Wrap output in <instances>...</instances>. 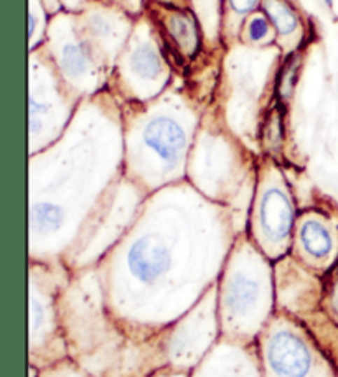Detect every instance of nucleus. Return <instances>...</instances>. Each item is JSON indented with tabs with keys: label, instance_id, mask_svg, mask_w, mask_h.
<instances>
[{
	"label": "nucleus",
	"instance_id": "20e7f679",
	"mask_svg": "<svg viewBox=\"0 0 338 377\" xmlns=\"http://www.w3.org/2000/svg\"><path fill=\"white\" fill-rule=\"evenodd\" d=\"M261 226L272 241L286 239L293 227L294 211L289 198L279 190H269L261 201Z\"/></svg>",
	"mask_w": 338,
	"mask_h": 377
},
{
	"label": "nucleus",
	"instance_id": "dca6fc26",
	"mask_svg": "<svg viewBox=\"0 0 338 377\" xmlns=\"http://www.w3.org/2000/svg\"><path fill=\"white\" fill-rule=\"evenodd\" d=\"M34 29H35V17L30 15V35L34 34Z\"/></svg>",
	"mask_w": 338,
	"mask_h": 377
},
{
	"label": "nucleus",
	"instance_id": "f8f14e48",
	"mask_svg": "<svg viewBox=\"0 0 338 377\" xmlns=\"http://www.w3.org/2000/svg\"><path fill=\"white\" fill-rule=\"evenodd\" d=\"M266 34H267L266 18H261V17L253 18L251 23H249V36H251L254 41H258V40L264 38Z\"/></svg>",
	"mask_w": 338,
	"mask_h": 377
},
{
	"label": "nucleus",
	"instance_id": "39448f33",
	"mask_svg": "<svg viewBox=\"0 0 338 377\" xmlns=\"http://www.w3.org/2000/svg\"><path fill=\"white\" fill-rule=\"evenodd\" d=\"M167 34L183 53L193 55L198 48V30L193 18L182 10H172L164 20Z\"/></svg>",
	"mask_w": 338,
	"mask_h": 377
},
{
	"label": "nucleus",
	"instance_id": "6e6552de",
	"mask_svg": "<svg viewBox=\"0 0 338 377\" xmlns=\"http://www.w3.org/2000/svg\"><path fill=\"white\" fill-rule=\"evenodd\" d=\"M132 71L143 79H155L160 73V58L149 45H142L131 55Z\"/></svg>",
	"mask_w": 338,
	"mask_h": 377
},
{
	"label": "nucleus",
	"instance_id": "423d86ee",
	"mask_svg": "<svg viewBox=\"0 0 338 377\" xmlns=\"http://www.w3.org/2000/svg\"><path fill=\"white\" fill-rule=\"evenodd\" d=\"M300 241L304 249L316 259H323L332 250V236L322 222L307 221L300 227Z\"/></svg>",
	"mask_w": 338,
	"mask_h": 377
},
{
	"label": "nucleus",
	"instance_id": "2eb2a0df",
	"mask_svg": "<svg viewBox=\"0 0 338 377\" xmlns=\"http://www.w3.org/2000/svg\"><path fill=\"white\" fill-rule=\"evenodd\" d=\"M333 305H335L337 313H338V285L335 287V293H333Z\"/></svg>",
	"mask_w": 338,
	"mask_h": 377
},
{
	"label": "nucleus",
	"instance_id": "1a4fd4ad",
	"mask_svg": "<svg viewBox=\"0 0 338 377\" xmlns=\"http://www.w3.org/2000/svg\"><path fill=\"white\" fill-rule=\"evenodd\" d=\"M31 226L41 232H52L58 229L63 221L62 208L50 203H38L31 206Z\"/></svg>",
	"mask_w": 338,
	"mask_h": 377
},
{
	"label": "nucleus",
	"instance_id": "7ed1b4c3",
	"mask_svg": "<svg viewBox=\"0 0 338 377\" xmlns=\"http://www.w3.org/2000/svg\"><path fill=\"white\" fill-rule=\"evenodd\" d=\"M143 141L162 160L175 165L182 155L187 137H185L183 129L175 120L170 118H155L143 130Z\"/></svg>",
	"mask_w": 338,
	"mask_h": 377
},
{
	"label": "nucleus",
	"instance_id": "4468645a",
	"mask_svg": "<svg viewBox=\"0 0 338 377\" xmlns=\"http://www.w3.org/2000/svg\"><path fill=\"white\" fill-rule=\"evenodd\" d=\"M91 27L92 29H94L96 31H98L99 35H104L106 31H108V23H106L103 18H99V17H96V18H92V22H91Z\"/></svg>",
	"mask_w": 338,
	"mask_h": 377
},
{
	"label": "nucleus",
	"instance_id": "f257e3e1",
	"mask_svg": "<svg viewBox=\"0 0 338 377\" xmlns=\"http://www.w3.org/2000/svg\"><path fill=\"white\" fill-rule=\"evenodd\" d=\"M267 362L277 377H305L312 366V356L294 333L281 329L267 343Z\"/></svg>",
	"mask_w": 338,
	"mask_h": 377
},
{
	"label": "nucleus",
	"instance_id": "0eeeda50",
	"mask_svg": "<svg viewBox=\"0 0 338 377\" xmlns=\"http://www.w3.org/2000/svg\"><path fill=\"white\" fill-rule=\"evenodd\" d=\"M258 297V285L248 276H239L231 280L226 292V304L234 313L248 310Z\"/></svg>",
	"mask_w": 338,
	"mask_h": 377
},
{
	"label": "nucleus",
	"instance_id": "ddd939ff",
	"mask_svg": "<svg viewBox=\"0 0 338 377\" xmlns=\"http://www.w3.org/2000/svg\"><path fill=\"white\" fill-rule=\"evenodd\" d=\"M256 3H258V0H231V6H233L234 10L241 13L253 10V8L256 7Z\"/></svg>",
	"mask_w": 338,
	"mask_h": 377
},
{
	"label": "nucleus",
	"instance_id": "9d476101",
	"mask_svg": "<svg viewBox=\"0 0 338 377\" xmlns=\"http://www.w3.org/2000/svg\"><path fill=\"white\" fill-rule=\"evenodd\" d=\"M264 10L274 23L277 31L282 35L290 34L297 27V17L281 0H264Z\"/></svg>",
	"mask_w": 338,
	"mask_h": 377
},
{
	"label": "nucleus",
	"instance_id": "f03ea898",
	"mask_svg": "<svg viewBox=\"0 0 338 377\" xmlns=\"http://www.w3.org/2000/svg\"><path fill=\"white\" fill-rule=\"evenodd\" d=\"M127 262L131 272L139 280L152 282L169 269L170 254L159 237L143 236L132 244Z\"/></svg>",
	"mask_w": 338,
	"mask_h": 377
},
{
	"label": "nucleus",
	"instance_id": "f3484780",
	"mask_svg": "<svg viewBox=\"0 0 338 377\" xmlns=\"http://www.w3.org/2000/svg\"><path fill=\"white\" fill-rule=\"evenodd\" d=\"M325 3L327 6H332V0H325Z\"/></svg>",
	"mask_w": 338,
	"mask_h": 377
},
{
	"label": "nucleus",
	"instance_id": "9b49d317",
	"mask_svg": "<svg viewBox=\"0 0 338 377\" xmlns=\"http://www.w3.org/2000/svg\"><path fill=\"white\" fill-rule=\"evenodd\" d=\"M62 63L64 71L73 74V76L83 74L90 64L86 48H83L81 45H66L62 51Z\"/></svg>",
	"mask_w": 338,
	"mask_h": 377
}]
</instances>
